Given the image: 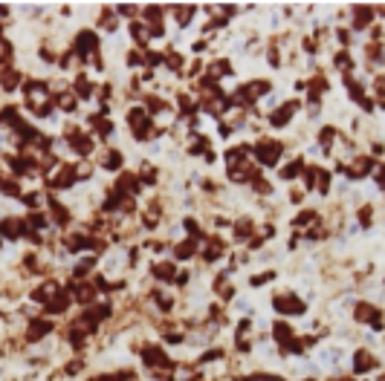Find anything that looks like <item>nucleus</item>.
<instances>
[{
  "instance_id": "obj_40",
  "label": "nucleus",
  "mask_w": 385,
  "mask_h": 381,
  "mask_svg": "<svg viewBox=\"0 0 385 381\" xmlns=\"http://www.w3.org/2000/svg\"><path fill=\"white\" fill-rule=\"evenodd\" d=\"M252 185H255V191H261V194H269V191H272V185H269V182H264V179H252Z\"/></svg>"
},
{
  "instance_id": "obj_31",
  "label": "nucleus",
  "mask_w": 385,
  "mask_h": 381,
  "mask_svg": "<svg viewBox=\"0 0 385 381\" xmlns=\"http://www.w3.org/2000/svg\"><path fill=\"white\" fill-rule=\"evenodd\" d=\"M0 191H3L6 196H18L20 194V185L15 182V179H3V182H0Z\"/></svg>"
},
{
  "instance_id": "obj_12",
  "label": "nucleus",
  "mask_w": 385,
  "mask_h": 381,
  "mask_svg": "<svg viewBox=\"0 0 385 381\" xmlns=\"http://www.w3.org/2000/svg\"><path fill=\"white\" fill-rule=\"evenodd\" d=\"M371 165H374V162L368 159V156H359L356 162H353V165H345V173H348L350 179H362L368 173V170H371Z\"/></svg>"
},
{
  "instance_id": "obj_49",
  "label": "nucleus",
  "mask_w": 385,
  "mask_h": 381,
  "mask_svg": "<svg viewBox=\"0 0 385 381\" xmlns=\"http://www.w3.org/2000/svg\"><path fill=\"white\" fill-rule=\"evenodd\" d=\"M376 182H379V185L385 188V168H379V170H376Z\"/></svg>"
},
{
  "instance_id": "obj_13",
  "label": "nucleus",
  "mask_w": 385,
  "mask_h": 381,
  "mask_svg": "<svg viewBox=\"0 0 385 381\" xmlns=\"http://www.w3.org/2000/svg\"><path fill=\"white\" fill-rule=\"evenodd\" d=\"M49 329H53V324H49L46 318H35L32 324H29V329H27V338L29 341H41Z\"/></svg>"
},
{
  "instance_id": "obj_46",
  "label": "nucleus",
  "mask_w": 385,
  "mask_h": 381,
  "mask_svg": "<svg viewBox=\"0 0 385 381\" xmlns=\"http://www.w3.org/2000/svg\"><path fill=\"white\" fill-rule=\"evenodd\" d=\"M336 64H339L342 70H345V67H348V70H350V58H348V55H345V52H339V55H336Z\"/></svg>"
},
{
  "instance_id": "obj_15",
  "label": "nucleus",
  "mask_w": 385,
  "mask_h": 381,
  "mask_svg": "<svg viewBox=\"0 0 385 381\" xmlns=\"http://www.w3.org/2000/svg\"><path fill=\"white\" fill-rule=\"evenodd\" d=\"M72 295H75L79 303H90L96 298V286L93 283H79V286H72Z\"/></svg>"
},
{
  "instance_id": "obj_18",
  "label": "nucleus",
  "mask_w": 385,
  "mask_h": 381,
  "mask_svg": "<svg viewBox=\"0 0 385 381\" xmlns=\"http://www.w3.org/2000/svg\"><path fill=\"white\" fill-rule=\"evenodd\" d=\"M20 124V113L15 107H3L0 110V127H18Z\"/></svg>"
},
{
  "instance_id": "obj_38",
  "label": "nucleus",
  "mask_w": 385,
  "mask_h": 381,
  "mask_svg": "<svg viewBox=\"0 0 385 381\" xmlns=\"http://www.w3.org/2000/svg\"><path fill=\"white\" fill-rule=\"evenodd\" d=\"M324 87H327V81H324V78H316V81H313V90H310V98H319Z\"/></svg>"
},
{
  "instance_id": "obj_21",
  "label": "nucleus",
  "mask_w": 385,
  "mask_h": 381,
  "mask_svg": "<svg viewBox=\"0 0 385 381\" xmlns=\"http://www.w3.org/2000/svg\"><path fill=\"white\" fill-rule=\"evenodd\" d=\"M46 205H49V211H53V217H55V222H58V225H64V222L70 220V211H67V208H64L58 199H49Z\"/></svg>"
},
{
  "instance_id": "obj_27",
  "label": "nucleus",
  "mask_w": 385,
  "mask_h": 381,
  "mask_svg": "<svg viewBox=\"0 0 385 381\" xmlns=\"http://www.w3.org/2000/svg\"><path fill=\"white\" fill-rule=\"evenodd\" d=\"M153 275L160 277V280H174V266H171V263H157V266H153Z\"/></svg>"
},
{
  "instance_id": "obj_26",
  "label": "nucleus",
  "mask_w": 385,
  "mask_h": 381,
  "mask_svg": "<svg viewBox=\"0 0 385 381\" xmlns=\"http://www.w3.org/2000/svg\"><path fill=\"white\" fill-rule=\"evenodd\" d=\"M75 96H79V98H90V96H93V87H90V81L84 78V75L75 78Z\"/></svg>"
},
{
  "instance_id": "obj_50",
  "label": "nucleus",
  "mask_w": 385,
  "mask_h": 381,
  "mask_svg": "<svg viewBox=\"0 0 385 381\" xmlns=\"http://www.w3.org/2000/svg\"><path fill=\"white\" fill-rule=\"evenodd\" d=\"M127 61H131V64H134V67H136V64H142V58H139V55H136V52H131V55H127Z\"/></svg>"
},
{
  "instance_id": "obj_44",
  "label": "nucleus",
  "mask_w": 385,
  "mask_h": 381,
  "mask_svg": "<svg viewBox=\"0 0 385 381\" xmlns=\"http://www.w3.org/2000/svg\"><path fill=\"white\" fill-rule=\"evenodd\" d=\"M267 280H272V272H267V275H258V277H252V286H261V283H267Z\"/></svg>"
},
{
  "instance_id": "obj_17",
  "label": "nucleus",
  "mask_w": 385,
  "mask_h": 381,
  "mask_svg": "<svg viewBox=\"0 0 385 381\" xmlns=\"http://www.w3.org/2000/svg\"><path fill=\"white\" fill-rule=\"evenodd\" d=\"M374 367V358H371V353L368 349H359L356 355H353V370L356 372H368Z\"/></svg>"
},
{
  "instance_id": "obj_47",
  "label": "nucleus",
  "mask_w": 385,
  "mask_h": 381,
  "mask_svg": "<svg viewBox=\"0 0 385 381\" xmlns=\"http://www.w3.org/2000/svg\"><path fill=\"white\" fill-rule=\"evenodd\" d=\"M101 26H105V29H113V26H116L113 15H105V18H101Z\"/></svg>"
},
{
  "instance_id": "obj_30",
  "label": "nucleus",
  "mask_w": 385,
  "mask_h": 381,
  "mask_svg": "<svg viewBox=\"0 0 385 381\" xmlns=\"http://www.w3.org/2000/svg\"><path fill=\"white\" fill-rule=\"evenodd\" d=\"M18 81H20L18 72H3V75H0V84H3V90H15V87H18Z\"/></svg>"
},
{
  "instance_id": "obj_28",
  "label": "nucleus",
  "mask_w": 385,
  "mask_h": 381,
  "mask_svg": "<svg viewBox=\"0 0 385 381\" xmlns=\"http://www.w3.org/2000/svg\"><path fill=\"white\" fill-rule=\"evenodd\" d=\"M179 260H188L191 254H194V240H186V243H179L177 246V251H174Z\"/></svg>"
},
{
  "instance_id": "obj_9",
  "label": "nucleus",
  "mask_w": 385,
  "mask_h": 381,
  "mask_svg": "<svg viewBox=\"0 0 385 381\" xmlns=\"http://www.w3.org/2000/svg\"><path fill=\"white\" fill-rule=\"evenodd\" d=\"M142 358H145L148 364H151V367H165V370L171 367L168 355L162 353L160 346H145V349H142Z\"/></svg>"
},
{
  "instance_id": "obj_6",
  "label": "nucleus",
  "mask_w": 385,
  "mask_h": 381,
  "mask_svg": "<svg viewBox=\"0 0 385 381\" xmlns=\"http://www.w3.org/2000/svg\"><path fill=\"white\" fill-rule=\"evenodd\" d=\"M67 142H70L72 148L81 153V156L93 153V139H90L87 133H81V130H70V133H67Z\"/></svg>"
},
{
  "instance_id": "obj_11",
  "label": "nucleus",
  "mask_w": 385,
  "mask_h": 381,
  "mask_svg": "<svg viewBox=\"0 0 385 381\" xmlns=\"http://www.w3.org/2000/svg\"><path fill=\"white\" fill-rule=\"evenodd\" d=\"M72 182H75V168H72V165H64V168L58 170V177L49 179V188H70Z\"/></svg>"
},
{
  "instance_id": "obj_51",
  "label": "nucleus",
  "mask_w": 385,
  "mask_h": 381,
  "mask_svg": "<svg viewBox=\"0 0 385 381\" xmlns=\"http://www.w3.org/2000/svg\"><path fill=\"white\" fill-rule=\"evenodd\" d=\"M0 243H3V237H0Z\"/></svg>"
},
{
  "instance_id": "obj_34",
  "label": "nucleus",
  "mask_w": 385,
  "mask_h": 381,
  "mask_svg": "<svg viewBox=\"0 0 385 381\" xmlns=\"http://www.w3.org/2000/svg\"><path fill=\"white\" fill-rule=\"evenodd\" d=\"M316 220V214L313 211H304V214H298L296 217V222H293V225H296V228H304L307 222H313Z\"/></svg>"
},
{
  "instance_id": "obj_2",
  "label": "nucleus",
  "mask_w": 385,
  "mask_h": 381,
  "mask_svg": "<svg viewBox=\"0 0 385 381\" xmlns=\"http://www.w3.org/2000/svg\"><path fill=\"white\" fill-rule=\"evenodd\" d=\"M96 52H99V38H96V32H90V29L79 32V38H75V55L84 58V61H93Z\"/></svg>"
},
{
  "instance_id": "obj_29",
  "label": "nucleus",
  "mask_w": 385,
  "mask_h": 381,
  "mask_svg": "<svg viewBox=\"0 0 385 381\" xmlns=\"http://www.w3.org/2000/svg\"><path fill=\"white\" fill-rule=\"evenodd\" d=\"M226 72H232V67H229L226 61H215L212 67H209V75H212V78H220V75H226Z\"/></svg>"
},
{
  "instance_id": "obj_19",
  "label": "nucleus",
  "mask_w": 385,
  "mask_h": 381,
  "mask_svg": "<svg viewBox=\"0 0 385 381\" xmlns=\"http://www.w3.org/2000/svg\"><path fill=\"white\" fill-rule=\"evenodd\" d=\"M220 254H223V243H220L217 237H212V240L206 243V248H203V257H206L209 263H212V260H217Z\"/></svg>"
},
{
  "instance_id": "obj_36",
  "label": "nucleus",
  "mask_w": 385,
  "mask_h": 381,
  "mask_svg": "<svg viewBox=\"0 0 385 381\" xmlns=\"http://www.w3.org/2000/svg\"><path fill=\"white\" fill-rule=\"evenodd\" d=\"M27 225H32V228H44V225H46V220H44V214H29V220H27Z\"/></svg>"
},
{
  "instance_id": "obj_41",
  "label": "nucleus",
  "mask_w": 385,
  "mask_h": 381,
  "mask_svg": "<svg viewBox=\"0 0 385 381\" xmlns=\"http://www.w3.org/2000/svg\"><path fill=\"white\" fill-rule=\"evenodd\" d=\"M319 139H322V144H330L333 139H336V130H333V127H324V130H322V136H319Z\"/></svg>"
},
{
  "instance_id": "obj_35",
  "label": "nucleus",
  "mask_w": 385,
  "mask_h": 381,
  "mask_svg": "<svg viewBox=\"0 0 385 381\" xmlns=\"http://www.w3.org/2000/svg\"><path fill=\"white\" fill-rule=\"evenodd\" d=\"M235 234H238V237H249V234H252V222L249 220H241V222H238V228H235Z\"/></svg>"
},
{
  "instance_id": "obj_37",
  "label": "nucleus",
  "mask_w": 385,
  "mask_h": 381,
  "mask_svg": "<svg viewBox=\"0 0 385 381\" xmlns=\"http://www.w3.org/2000/svg\"><path fill=\"white\" fill-rule=\"evenodd\" d=\"M316 179H319V191H327V188H330V173H327V170H319Z\"/></svg>"
},
{
  "instance_id": "obj_42",
  "label": "nucleus",
  "mask_w": 385,
  "mask_h": 381,
  "mask_svg": "<svg viewBox=\"0 0 385 381\" xmlns=\"http://www.w3.org/2000/svg\"><path fill=\"white\" fill-rule=\"evenodd\" d=\"M186 228H188V234H191L194 240H197V237H203V231L197 228V222H194V220H186Z\"/></svg>"
},
{
  "instance_id": "obj_25",
  "label": "nucleus",
  "mask_w": 385,
  "mask_h": 381,
  "mask_svg": "<svg viewBox=\"0 0 385 381\" xmlns=\"http://www.w3.org/2000/svg\"><path fill=\"white\" fill-rule=\"evenodd\" d=\"M55 101H58V107H61V110H67V113H72V110H75V96H72V93H67V90H64V93H58V98H55Z\"/></svg>"
},
{
  "instance_id": "obj_16",
  "label": "nucleus",
  "mask_w": 385,
  "mask_h": 381,
  "mask_svg": "<svg viewBox=\"0 0 385 381\" xmlns=\"http://www.w3.org/2000/svg\"><path fill=\"white\" fill-rule=\"evenodd\" d=\"M70 306V292H58L53 298V301L46 303V312H53V315H58V312H64Z\"/></svg>"
},
{
  "instance_id": "obj_33",
  "label": "nucleus",
  "mask_w": 385,
  "mask_h": 381,
  "mask_svg": "<svg viewBox=\"0 0 385 381\" xmlns=\"http://www.w3.org/2000/svg\"><path fill=\"white\" fill-rule=\"evenodd\" d=\"M131 35H134L136 41H139V44H145V41H148V35H151V32H148V29H145V26H139V23H134V26H131Z\"/></svg>"
},
{
  "instance_id": "obj_3",
  "label": "nucleus",
  "mask_w": 385,
  "mask_h": 381,
  "mask_svg": "<svg viewBox=\"0 0 385 381\" xmlns=\"http://www.w3.org/2000/svg\"><path fill=\"white\" fill-rule=\"evenodd\" d=\"M255 156H258L261 165H278L281 159V144L275 139H264V142L255 144Z\"/></svg>"
},
{
  "instance_id": "obj_1",
  "label": "nucleus",
  "mask_w": 385,
  "mask_h": 381,
  "mask_svg": "<svg viewBox=\"0 0 385 381\" xmlns=\"http://www.w3.org/2000/svg\"><path fill=\"white\" fill-rule=\"evenodd\" d=\"M23 96H27V104H29V110H32L35 115H49L53 101H49V90H46L44 84L29 81L27 87H23Z\"/></svg>"
},
{
  "instance_id": "obj_45",
  "label": "nucleus",
  "mask_w": 385,
  "mask_h": 381,
  "mask_svg": "<svg viewBox=\"0 0 385 381\" xmlns=\"http://www.w3.org/2000/svg\"><path fill=\"white\" fill-rule=\"evenodd\" d=\"M359 222H362V225H368V222H371V208H362V211H359Z\"/></svg>"
},
{
  "instance_id": "obj_22",
  "label": "nucleus",
  "mask_w": 385,
  "mask_h": 381,
  "mask_svg": "<svg viewBox=\"0 0 385 381\" xmlns=\"http://www.w3.org/2000/svg\"><path fill=\"white\" fill-rule=\"evenodd\" d=\"M90 124H93V130H99V136H110V133H113V122H108L105 115H93Z\"/></svg>"
},
{
  "instance_id": "obj_39",
  "label": "nucleus",
  "mask_w": 385,
  "mask_h": 381,
  "mask_svg": "<svg viewBox=\"0 0 385 381\" xmlns=\"http://www.w3.org/2000/svg\"><path fill=\"white\" fill-rule=\"evenodd\" d=\"M23 202H27L29 208H38V205L44 202V196H41V194H27V196H23Z\"/></svg>"
},
{
  "instance_id": "obj_5",
  "label": "nucleus",
  "mask_w": 385,
  "mask_h": 381,
  "mask_svg": "<svg viewBox=\"0 0 385 381\" xmlns=\"http://www.w3.org/2000/svg\"><path fill=\"white\" fill-rule=\"evenodd\" d=\"M353 315H356V320H362V324H374L376 329H382V320H379V309H376V306H371V303H359Z\"/></svg>"
},
{
  "instance_id": "obj_20",
  "label": "nucleus",
  "mask_w": 385,
  "mask_h": 381,
  "mask_svg": "<svg viewBox=\"0 0 385 381\" xmlns=\"http://www.w3.org/2000/svg\"><path fill=\"white\" fill-rule=\"evenodd\" d=\"M275 338H278V344L287 346V349H290V341H296V338H293V329L287 327L284 320H281V324H275Z\"/></svg>"
},
{
  "instance_id": "obj_7",
  "label": "nucleus",
  "mask_w": 385,
  "mask_h": 381,
  "mask_svg": "<svg viewBox=\"0 0 385 381\" xmlns=\"http://www.w3.org/2000/svg\"><path fill=\"white\" fill-rule=\"evenodd\" d=\"M139 191V179L134 177V173H122L116 182V196H125V199H131V194H136Z\"/></svg>"
},
{
  "instance_id": "obj_32",
  "label": "nucleus",
  "mask_w": 385,
  "mask_h": 381,
  "mask_svg": "<svg viewBox=\"0 0 385 381\" xmlns=\"http://www.w3.org/2000/svg\"><path fill=\"white\" fill-rule=\"evenodd\" d=\"M301 168H304V162H301V159L290 162V165H287V168L281 170V177H284V179H293V177H296V173H298V170H301Z\"/></svg>"
},
{
  "instance_id": "obj_10",
  "label": "nucleus",
  "mask_w": 385,
  "mask_h": 381,
  "mask_svg": "<svg viewBox=\"0 0 385 381\" xmlns=\"http://www.w3.org/2000/svg\"><path fill=\"white\" fill-rule=\"evenodd\" d=\"M58 292H61V289H58V283H55V280H46L44 286H38L35 292H32V301H38V303H49Z\"/></svg>"
},
{
  "instance_id": "obj_48",
  "label": "nucleus",
  "mask_w": 385,
  "mask_h": 381,
  "mask_svg": "<svg viewBox=\"0 0 385 381\" xmlns=\"http://www.w3.org/2000/svg\"><path fill=\"white\" fill-rule=\"evenodd\" d=\"M160 61H162V55H160V52H148V64H153V67H157Z\"/></svg>"
},
{
  "instance_id": "obj_8",
  "label": "nucleus",
  "mask_w": 385,
  "mask_h": 381,
  "mask_svg": "<svg viewBox=\"0 0 385 381\" xmlns=\"http://www.w3.org/2000/svg\"><path fill=\"white\" fill-rule=\"evenodd\" d=\"M27 234V222L20 220H3L0 222V237H9V240H18Z\"/></svg>"
},
{
  "instance_id": "obj_14",
  "label": "nucleus",
  "mask_w": 385,
  "mask_h": 381,
  "mask_svg": "<svg viewBox=\"0 0 385 381\" xmlns=\"http://www.w3.org/2000/svg\"><path fill=\"white\" fill-rule=\"evenodd\" d=\"M296 101H290V104H284V107H281V110H275V113H272V115H269V122H272V124H275V127H281V124H287V122H290V119H293V113H296Z\"/></svg>"
},
{
  "instance_id": "obj_24",
  "label": "nucleus",
  "mask_w": 385,
  "mask_h": 381,
  "mask_svg": "<svg viewBox=\"0 0 385 381\" xmlns=\"http://www.w3.org/2000/svg\"><path fill=\"white\" fill-rule=\"evenodd\" d=\"M353 15H356V20H353V23H356L359 29L368 26V23H371V18H374V12L368 9V6H356V9H353Z\"/></svg>"
},
{
  "instance_id": "obj_23",
  "label": "nucleus",
  "mask_w": 385,
  "mask_h": 381,
  "mask_svg": "<svg viewBox=\"0 0 385 381\" xmlns=\"http://www.w3.org/2000/svg\"><path fill=\"white\" fill-rule=\"evenodd\" d=\"M101 168H108V170H116V168H122V153H119V151H110V153H105V159H101Z\"/></svg>"
},
{
  "instance_id": "obj_43",
  "label": "nucleus",
  "mask_w": 385,
  "mask_h": 381,
  "mask_svg": "<svg viewBox=\"0 0 385 381\" xmlns=\"http://www.w3.org/2000/svg\"><path fill=\"white\" fill-rule=\"evenodd\" d=\"M191 12H194V6H186V9H179V23H183V26H186L188 20H191Z\"/></svg>"
},
{
  "instance_id": "obj_4",
  "label": "nucleus",
  "mask_w": 385,
  "mask_h": 381,
  "mask_svg": "<svg viewBox=\"0 0 385 381\" xmlns=\"http://www.w3.org/2000/svg\"><path fill=\"white\" fill-rule=\"evenodd\" d=\"M281 315H301L304 312V301H298L296 295H275V301H272Z\"/></svg>"
},
{
  "instance_id": "obj_52",
  "label": "nucleus",
  "mask_w": 385,
  "mask_h": 381,
  "mask_svg": "<svg viewBox=\"0 0 385 381\" xmlns=\"http://www.w3.org/2000/svg\"><path fill=\"white\" fill-rule=\"evenodd\" d=\"M307 381H313V378H307Z\"/></svg>"
}]
</instances>
